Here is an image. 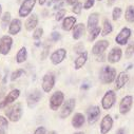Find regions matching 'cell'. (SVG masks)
I'll list each match as a JSON object with an SVG mask.
<instances>
[{
    "instance_id": "6da1fadb",
    "label": "cell",
    "mask_w": 134,
    "mask_h": 134,
    "mask_svg": "<svg viewBox=\"0 0 134 134\" xmlns=\"http://www.w3.org/2000/svg\"><path fill=\"white\" fill-rule=\"evenodd\" d=\"M116 70L111 65H105L100 69L99 72V80L104 85H110L115 81L116 78Z\"/></svg>"
},
{
    "instance_id": "7a4b0ae2",
    "label": "cell",
    "mask_w": 134,
    "mask_h": 134,
    "mask_svg": "<svg viewBox=\"0 0 134 134\" xmlns=\"http://www.w3.org/2000/svg\"><path fill=\"white\" fill-rule=\"evenodd\" d=\"M4 113L9 120H11L13 122H17L20 120V118L22 116V107L20 104H15V105L7 108Z\"/></svg>"
},
{
    "instance_id": "3957f363",
    "label": "cell",
    "mask_w": 134,
    "mask_h": 134,
    "mask_svg": "<svg viewBox=\"0 0 134 134\" xmlns=\"http://www.w3.org/2000/svg\"><path fill=\"white\" fill-rule=\"evenodd\" d=\"M64 102V94L61 91H56L52 94V96L50 97V102H49V106L51 108V110L53 111H57L63 104Z\"/></svg>"
},
{
    "instance_id": "277c9868",
    "label": "cell",
    "mask_w": 134,
    "mask_h": 134,
    "mask_svg": "<svg viewBox=\"0 0 134 134\" xmlns=\"http://www.w3.org/2000/svg\"><path fill=\"white\" fill-rule=\"evenodd\" d=\"M75 106H76V100L74 98H69L68 100L63 102V104L61 106L59 117L62 119L69 117L71 115V113L73 112V110L75 109Z\"/></svg>"
},
{
    "instance_id": "5b68a950",
    "label": "cell",
    "mask_w": 134,
    "mask_h": 134,
    "mask_svg": "<svg viewBox=\"0 0 134 134\" xmlns=\"http://www.w3.org/2000/svg\"><path fill=\"white\" fill-rule=\"evenodd\" d=\"M116 102V93L113 90H109L105 93L102 98V107L104 110L111 109Z\"/></svg>"
},
{
    "instance_id": "8992f818",
    "label": "cell",
    "mask_w": 134,
    "mask_h": 134,
    "mask_svg": "<svg viewBox=\"0 0 134 134\" xmlns=\"http://www.w3.org/2000/svg\"><path fill=\"white\" fill-rule=\"evenodd\" d=\"M19 96H20V90L19 89L12 90L10 93H8V95L1 100V102H0V109L8 108V106H10L14 102H16Z\"/></svg>"
},
{
    "instance_id": "52a82bcc",
    "label": "cell",
    "mask_w": 134,
    "mask_h": 134,
    "mask_svg": "<svg viewBox=\"0 0 134 134\" xmlns=\"http://www.w3.org/2000/svg\"><path fill=\"white\" fill-rule=\"evenodd\" d=\"M37 0H23V2L20 5V9L18 11L19 17H27L31 15L33 9H34Z\"/></svg>"
},
{
    "instance_id": "ba28073f",
    "label": "cell",
    "mask_w": 134,
    "mask_h": 134,
    "mask_svg": "<svg viewBox=\"0 0 134 134\" xmlns=\"http://www.w3.org/2000/svg\"><path fill=\"white\" fill-rule=\"evenodd\" d=\"M54 86H55V75L53 73L44 74L42 77V81H41V87H42L43 92L50 93L53 90Z\"/></svg>"
},
{
    "instance_id": "9c48e42d",
    "label": "cell",
    "mask_w": 134,
    "mask_h": 134,
    "mask_svg": "<svg viewBox=\"0 0 134 134\" xmlns=\"http://www.w3.org/2000/svg\"><path fill=\"white\" fill-rule=\"evenodd\" d=\"M13 46V38L10 35H3L0 38V54L8 55Z\"/></svg>"
},
{
    "instance_id": "30bf717a",
    "label": "cell",
    "mask_w": 134,
    "mask_h": 134,
    "mask_svg": "<svg viewBox=\"0 0 134 134\" xmlns=\"http://www.w3.org/2000/svg\"><path fill=\"white\" fill-rule=\"evenodd\" d=\"M133 106V96L131 95H126L122 97V99L119 103V113L121 115H126L130 112Z\"/></svg>"
},
{
    "instance_id": "8fae6325",
    "label": "cell",
    "mask_w": 134,
    "mask_h": 134,
    "mask_svg": "<svg viewBox=\"0 0 134 134\" xmlns=\"http://www.w3.org/2000/svg\"><path fill=\"white\" fill-rule=\"evenodd\" d=\"M100 108L98 106H91L88 110H87V119H88V124L90 126L94 125L98 119H99V116H100Z\"/></svg>"
},
{
    "instance_id": "7c38bea8",
    "label": "cell",
    "mask_w": 134,
    "mask_h": 134,
    "mask_svg": "<svg viewBox=\"0 0 134 134\" xmlns=\"http://www.w3.org/2000/svg\"><path fill=\"white\" fill-rule=\"evenodd\" d=\"M131 34H132V32L129 27L125 26L120 30V32L117 34V36L115 37V41L117 44L119 46H126L129 41V38L131 37Z\"/></svg>"
},
{
    "instance_id": "4fadbf2b",
    "label": "cell",
    "mask_w": 134,
    "mask_h": 134,
    "mask_svg": "<svg viewBox=\"0 0 134 134\" xmlns=\"http://www.w3.org/2000/svg\"><path fill=\"white\" fill-rule=\"evenodd\" d=\"M66 57V50L63 49V48H60L56 51H54L51 56H50V59H51V62L54 64V65H57L59 63H61Z\"/></svg>"
},
{
    "instance_id": "5bb4252c",
    "label": "cell",
    "mask_w": 134,
    "mask_h": 134,
    "mask_svg": "<svg viewBox=\"0 0 134 134\" xmlns=\"http://www.w3.org/2000/svg\"><path fill=\"white\" fill-rule=\"evenodd\" d=\"M42 95H41V92L39 90H34L33 92H31L26 98V104H27V107L29 108H34L41 99Z\"/></svg>"
},
{
    "instance_id": "9a60e30c",
    "label": "cell",
    "mask_w": 134,
    "mask_h": 134,
    "mask_svg": "<svg viewBox=\"0 0 134 134\" xmlns=\"http://www.w3.org/2000/svg\"><path fill=\"white\" fill-rule=\"evenodd\" d=\"M109 44H110V42L108 40H106V39L99 40V41L95 42V44L92 48V54L95 55V56L100 55V54H104L105 51L109 48Z\"/></svg>"
},
{
    "instance_id": "2e32d148",
    "label": "cell",
    "mask_w": 134,
    "mask_h": 134,
    "mask_svg": "<svg viewBox=\"0 0 134 134\" xmlns=\"http://www.w3.org/2000/svg\"><path fill=\"white\" fill-rule=\"evenodd\" d=\"M112 127H113V118L109 114L105 115V117L102 119V122H100V133L108 134L111 131Z\"/></svg>"
},
{
    "instance_id": "e0dca14e",
    "label": "cell",
    "mask_w": 134,
    "mask_h": 134,
    "mask_svg": "<svg viewBox=\"0 0 134 134\" xmlns=\"http://www.w3.org/2000/svg\"><path fill=\"white\" fill-rule=\"evenodd\" d=\"M122 57V50L118 47H115L113 48L109 54H108V57H107V60L109 61V63H117Z\"/></svg>"
},
{
    "instance_id": "ac0fdd59",
    "label": "cell",
    "mask_w": 134,
    "mask_h": 134,
    "mask_svg": "<svg viewBox=\"0 0 134 134\" xmlns=\"http://www.w3.org/2000/svg\"><path fill=\"white\" fill-rule=\"evenodd\" d=\"M129 81V75L127 72H120L116 75L115 78V90H120Z\"/></svg>"
},
{
    "instance_id": "d6986e66",
    "label": "cell",
    "mask_w": 134,
    "mask_h": 134,
    "mask_svg": "<svg viewBox=\"0 0 134 134\" xmlns=\"http://www.w3.org/2000/svg\"><path fill=\"white\" fill-rule=\"evenodd\" d=\"M98 22H99V14L98 13H92L89 18H88V22H87V30L89 33H91L94 29H96L98 26Z\"/></svg>"
},
{
    "instance_id": "ffe728a7",
    "label": "cell",
    "mask_w": 134,
    "mask_h": 134,
    "mask_svg": "<svg viewBox=\"0 0 134 134\" xmlns=\"http://www.w3.org/2000/svg\"><path fill=\"white\" fill-rule=\"evenodd\" d=\"M76 21H77V19L74 16H66V17H64L63 21H62V25H61L62 30L66 31V32L73 30L74 25L76 24Z\"/></svg>"
},
{
    "instance_id": "44dd1931",
    "label": "cell",
    "mask_w": 134,
    "mask_h": 134,
    "mask_svg": "<svg viewBox=\"0 0 134 134\" xmlns=\"http://www.w3.org/2000/svg\"><path fill=\"white\" fill-rule=\"evenodd\" d=\"M21 25L22 22L19 18H15L11 21L10 25H9V34L11 35H17L18 33L21 31Z\"/></svg>"
},
{
    "instance_id": "7402d4cb",
    "label": "cell",
    "mask_w": 134,
    "mask_h": 134,
    "mask_svg": "<svg viewBox=\"0 0 134 134\" xmlns=\"http://www.w3.org/2000/svg\"><path fill=\"white\" fill-rule=\"evenodd\" d=\"M37 25H38V16H37L36 14H32V15L26 19L25 24H24L25 30L29 31V32L35 30Z\"/></svg>"
},
{
    "instance_id": "603a6c76",
    "label": "cell",
    "mask_w": 134,
    "mask_h": 134,
    "mask_svg": "<svg viewBox=\"0 0 134 134\" xmlns=\"http://www.w3.org/2000/svg\"><path fill=\"white\" fill-rule=\"evenodd\" d=\"M85 32H86V25L83 23H76L73 27V39L75 40H79L83 34H85Z\"/></svg>"
},
{
    "instance_id": "cb8c5ba5",
    "label": "cell",
    "mask_w": 134,
    "mask_h": 134,
    "mask_svg": "<svg viewBox=\"0 0 134 134\" xmlns=\"http://www.w3.org/2000/svg\"><path fill=\"white\" fill-rule=\"evenodd\" d=\"M85 121H86V117L82 113H75V115L73 116V118L71 120V124H72L73 128L79 129L85 125Z\"/></svg>"
},
{
    "instance_id": "d4e9b609",
    "label": "cell",
    "mask_w": 134,
    "mask_h": 134,
    "mask_svg": "<svg viewBox=\"0 0 134 134\" xmlns=\"http://www.w3.org/2000/svg\"><path fill=\"white\" fill-rule=\"evenodd\" d=\"M87 60H88V52L83 51L82 53H80V54L78 55V57H77V58L75 59V61H74L75 70H79V69H81L82 66L86 64Z\"/></svg>"
},
{
    "instance_id": "484cf974",
    "label": "cell",
    "mask_w": 134,
    "mask_h": 134,
    "mask_svg": "<svg viewBox=\"0 0 134 134\" xmlns=\"http://www.w3.org/2000/svg\"><path fill=\"white\" fill-rule=\"evenodd\" d=\"M113 32V25L111 23V21L109 19H105L104 22H103V29H102V35L105 37V36H108L109 34Z\"/></svg>"
},
{
    "instance_id": "4316f807",
    "label": "cell",
    "mask_w": 134,
    "mask_h": 134,
    "mask_svg": "<svg viewBox=\"0 0 134 134\" xmlns=\"http://www.w3.org/2000/svg\"><path fill=\"white\" fill-rule=\"evenodd\" d=\"M27 58V51L25 47H22L16 54V62L17 63H23Z\"/></svg>"
},
{
    "instance_id": "83f0119b",
    "label": "cell",
    "mask_w": 134,
    "mask_h": 134,
    "mask_svg": "<svg viewBox=\"0 0 134 134\" xmlns=\"http://www.w3.org/2000/svg\"><path fill=\"white\" fill-rule=\"evenodd\" d=\"M125 19L130 22V23H133L134 22V5H129L127 9H126V12H125Z\"/></svg>"
},
{
    "instance_id": "f1b7e54d",
    "label": "cell",
    "mask_w": 134,
    "mask_h": 134,
    "mask_svg": "<svg viewBox=\"0 0 134 134\" xmlns=\"http://www.w3.org/2000/svg\"><path fill=\"white\" fill-rule=\"evenodd\" d=\"M11 13L10 12H5L2 14L1 16V26L3 30H5L8 27V25H10L11 23Z\"/></svg>"
},
{
    "instance_id": "f546056e",
    "label": "cell",
    "mask_w": 134,
    "mask_h": 134,
    "mask_svg": "<svg viewBox=\"0 0 134 134\" xmlns=\"http://www.w3.org/2000/svg\"><path fill=\"white\" fill-rule=\"evenodd\" d=\"M102 33V29H100L99 26H97L96 29H94L91 33H89V38H88V40L89 41H93V40H95V38L96 37H98V35Z\"/></svg>"
},
{
    "instance_id": "4dcf8cb0",
    "label": "cell",
    "mask_w": 134,
    "mask_h": 134,
    "mask_svg": "<svg viewBox=\"0 0 134 134\" xmlns=\"http://www.w3.org/2000/svg\"><path fill=\"white\" fill-rule=\"evenodd\" d=\"M24 73H25V72H24L23 69H17L16 71H14V72L12 73V75H11V81H15V80H17V79L20 78Z\"/></svg>"
},
{
    "instance_id": "1f68e13d",
    "label": "cell",
    "mask_w": 134,
    "mask_h": 134,
    "mask_svg": "<svg viewBox=\"0 0 134 134\" xmlns=\"http://www.w3.org/2000/svg\"><path fill=\"white\" fill-rule=\"evenodd\" d=\"M43 35V29L42 27H37L35 29L34 33H33V39L34 40H39Z\"/></svg>"
},
{
    "instance_id": "d6a6232c",
    "label": "cell",
    "mask_w": 134,
    "mask_h": 134,
    "mask_svg": "<svg viewBox=\"0 0 134 134\" xmlns=\"http://www.w3.org/2000/svg\"><path fill=\"white\" fill-rule=\"evenodd\" d=\"M121 13H122V11H121L120 8H118V7L114 8V9H113V12H112V19H113L114 21H117V20L120 18Z\"/></svg>"
},
{
    "instance_id": "836d02e7",
    "label": "cell",
    "mask_w": 134,
    "mask_h": 134,
    "mask_svg": "<svg viewBox=\"0 0 134 134\" xmlns=\"http://www.w3.org/2000/svg\"><path fill=\"white\" fill-rule=\"evenodd\" d=\"M65 13H66L65 9H60V10H58L57 13H56V15H55V20H56V21L62 20V19L64 18V16H65Z\"/></svg>"
},
{
    "instance_id": "e575fe53",
    "label": "cell",
    "mask_w": 134,
    "mask_h": 134,
    "mask_svg": "<svg viewBox=\"0 0 134 134\" xmlns=\"http://www.w3.org/2000/svg\"><path fill=\"white\" fill-rule=\"evenodd\" d=\"M132 55H134V44L133 43H130L128 44L127 47V50H126V58H131Z\"/></svg>"
},
{
    "instance_id": "d590c367",
    "label": "cell",
    "mask_w": 134,
    "mask_h": 134,
    "mask_svg": "<svg viewBox=\"0 0 134 134\" xmlns=\"http://www.w3.org/2000/svg\"><path fill=\"white\" fill-rule=\"evenodd\" d=\"M81 10H82V4L80 2H76L72 8V12L75 13L76 15H79L81 13Z\"/></svg>"
},
{
    "instance_id": "8d00e7d4",
    "label": "cell",
    "mask_w": 134,
    "mask_h": 134,
    "mask_svg": "<svg viewBox=\"0 0 134 134\" xmlns=\"http://www.w3.org/2000/svg\"><path fill=\"white\" fill-rule=\"evenodd\" d=\"M9 127V120L8 118H5L4 116L0 115V128L1 129H5Z\"/></svg>"
},
{
    "instance_id": "74e56055",
    "label": "cell",
    "mask_w": 134,
    "mask_h": 134,
    "mask_svg": "<svg viewBox=\"0 0 134 134\" xmlns=\"http://www.w3.org/2000/svg\"><path fill=\"white\" fill-rule=\"evenodd\" d=\"M95 3V0H86V2L83 3V9L85 10H90Z\"/></svg>"
},
{
    "instance_id": "f35d334b",
    "label": "cell",
    "mask_w": 134,
    "mask_h": 134,
    "mask_svg": "<svg viewBox=\"0 0 134 134\" xmlns=\"http://www.w3.org/2000/svg\"><path fill=\"white\" fill-rule=\"evenodd\" d=\"M49 50H50V47L49 46H46L44 49H43V51H42V53H41V60H44L47 58V56L49 55Z\"/></svg>"
},
{
    "instance_id": "ab89813d",
    "label": "cell",
    "mask_w": 134,
    "mask_h": 134,
    "mask_svg": "<svg viewBox=\"0 0 134 134\" xmlns=\"http://www.w3.org/2000/svg\"><path fill=\"white\" fill-rule=\"evenodd\" d=\"M60 39V34L58 32H53L51 34V40L52 41H58Z\"/></svg>"
},
{
    "instance_id": "60d3db41",
    "label": "cell",
    "mask_w": 134,
    "mask_h": 134,
    "mask_svg": "<svg viewBox=\"0 0 134 134\" xmlns=\"http://www.w3.org/2000/svg\"><path fill=\"white\" fill-rule=\"evenodd\" d=\"M33 134H47V130L44 127H38L36 128V130L34 131Z\"/></svg>"
},
{
    "instance_id": "b9f144b4",
    "label": "cell",
    "mask_w": 134,
    "mask_h": 134,
    "mask_svg": "<svg viewBox=\"0 0 134 134\" xmlns=\"http://www.w3.org/2000/svg\"><path fill=\"white\" fill-rule=\"evenodd\" d=\"M75 52H77V53H82L83 52V46L82 44H79V46H76L75 47Z\"/></svg>"
},
{
    "instance_id": "7bdbcfd3",
    "label": "cell",
    "mask_w": 134,
    "mask_h": 134,
    "mask_svg": "<svg viewBox=\"0 0 134 134\" xmlns=\"http://www.w3.org/2000/svg\"><path fill=\"white\" fill-rule=\"evenodd\" d=\"M64 4V2H62V1H59V3H57L55 7H54V10H56V11H58V10H60L61 9V7Z\"/></svg>"
},
{
    "instance_id": "ee69618b",
    "label": "cell",
    "mask_w": 134,
    "mask_h": 134,
    "mask_svg": "<svg viewBox=\"0 0 134 134\" xmlns=\"http://www.w3.org/2000/svg\"><path fill=\"white\" fill-rule=\"evenodd\" d=\"M76 2H78V0H66V4L69 5H74Z\"/></svg>"
},
{
    "instance_id": "f6af8a7d",
    "label": "cell",
    "mask_w": 134,
    "mask_h": 134,
    "mask_svg": "<svg viewBox=\"0 0 134 134\" xmlns=\"http://www.w3.org/2000/svg\"><path fill=\"white\" fill-rule=\"evenodd\" d=\"M115 134H126V131H125L124 128H119V129L115 132Z\"/></svg>"
},
{
    "instance_id": "bcb514c9",
    "label": "cell",
    "mask_w": 134,
    "mask_h": 134,
    "mask_svg": "<svg viewBox=\"0 0 134 134\" xmlns=\"http://www.w3.org/2000/svg\"><path fill=\"white\" fill-rule=\"evenodd\" d=\"M105 56H104V54H100V55H97V58H96V60L97 61H104L105 59Z\"/></svg>"
},
{
    "instance_id": "7dc6e473",
    "label": "cell",
    "mask_w": 134,
    "mask_h": 134,
    "mask_svg": "<svg viewBox=\"0 0 134 134\" xmlns=\"http://www.w3.org/2000/svg\"><path fill=\"white\" fill-rule=\"evenodd\" d=\"M89 88H90V86H89L88 83H85V85L81 86V89H82V90H86V89H89Z\"/></svg>"
},
{
    "instance_id": "c3c4849f",
    "label": "cell",
    "mask_w": 134,
    "mask_h": 134,
    "mask_svg": "<svg viewBox=\"0 0 134 134\" xmlns=\"http://www.w3.org/2000/svg\"><path fill=\"white\" fill-rule=\"evenodd\" d=\"M46 2H47V0H38V3H39L40 5H44Z\"/></svg>"
},
{
    "instance_id": "681fc988",
    "label": "cell",
    "mask_w": 134,
    "mask_h": 134,
    "mask_svg": "<svg viewBox=\"0 0 134 134\" xmlns=\"http://www.w3.org/2000/svg\"><path fill=\"white\" fill-rule=\"evenodd\" d=\"M3 96H4V92H1V93H0V102H1V100L3 99V98H2Z\"/></svg>"
},
{
    "instance_id": "f907efd6",
    "label": "cell",
    "mask_w": 134,
    "mask_h": 134,
    "mask_svg": "<svg viewBox=\"0 0 134 134\" xmlns=\"http://www.w3.org/2000/svg\"><path fill=\"white\" fill-rule=\"evenodd\" d=\"M1 16H2V5L0 4V18H1Z\"/></svg>"
},
{
    "instance_id": "816d5d0a",
    "label": "cell",
    "mask_w": 134,
    "mask_h": 134,
    "mask_svg": "<svg viewBox=\"0 0 134 134\" xmlns=\"http://www.w3.org/2000/svg\"><path fill=\"white\" fill-rule=\"evenodd\" d=\"M48 134H57V132H56V131H54V130H53V131H50V132H49V133H48Z\"/></svg>"
},
{
    "instance_id": "f5cc1de1",
    "label": "cell",
    "mask_w": 134,
    "mask_h": 134,
    "mask_svg": "<svg viewBox=\"0 0 134 134\" xmlns=\"http://www.w3.org/2000/svg\"><path fill=\"white\" fill-rule=\"evenodd\" d=\"M0 134H5V132H4V130H2L1 128H0Z\"/></svg>"
},
{
    "instance_id": "db71d44e",
    "label": "cell",
    "mask_w": 134,
    "mask_h": 134,
    "mask_svg": "<svg viewBox=\"0 0 134 134\" xmlns=\"http://www.w3.org/2000/svg\"><path fill=\"white\" fill-rule=\"evenodd\" d=\"M114 1H115V0H110V1L108 2V4H109V5H111V4H112V3L114 2Z\"/></svg>"
},
{
    "instance_id": "11a10c76",
    "label": "cell",
    "mask_w": 134,
    "mask_h": 134,
    "mask_svg": "<svg viewBox=\"0 0 134 134\" xmlns=\"http://www.w3.org/2000/svg\"><path fill=\"white\" fill-rule=\"evenodd\" d=\"M74 134H85L83 132H81V131H79V132H75Z\"/></svg>"
},
{
    "instance_id": "9f6ffc18",
    "label": "cell",
    "mask_w": 134,
    "mask_h": 134,
    "mask_svg": "<svg viewBox=\"0 0 134 134\" xmlns=\"http://www.w3.org/2000/svg\"><path fill=\"white\" fill-rule=\"evenodd\" d=\"M53 2H59V1H61V0H52Z\"/></svg>"
},
{
    "instance_id": "6f0895ef",
    "label": "cell",
    "mask_w": 134,
    "mask_h": 134,
    "mask_svg": "<svg viewBox=\"0 0 134 134\" xmlns=\"http://www.w3.org/2000/svg\"><path fill=\"white\" fill-rule=\"evenodd\" d=\"M131 68H132V64H130V65H129V66H128V68H127V69H128V70H130V69H131Z\"/></svg>"
},
{
    "instance_id": "680465c9",
    "label": "cell",
    "mask_w": 134,
    "mask_h": 134,
    "mask_svg": "<svg viewBox=\"0 0 134 134\" xmlns=\"http://www.w3.org/2000/svg\"><path fill=\"white\" fill-rule=\"evenodd\" d=\"M98 1H103V0H98Z\"/></svg>"
},
{
    "instance_id": "91938a15",
    "label": "cell",
    "mask_w": 134,
    "mask_h": 134,
    "mask_svg": "<svg viewBox=\"0 0 134 134\" xmlns=\"http://www.w3.org/2000/svg\"><path fill=\"white\" fill-rule=\"evenodd\" d=\"M0 79H1V75H0Z\"/></svg>"
}]
</instances>
